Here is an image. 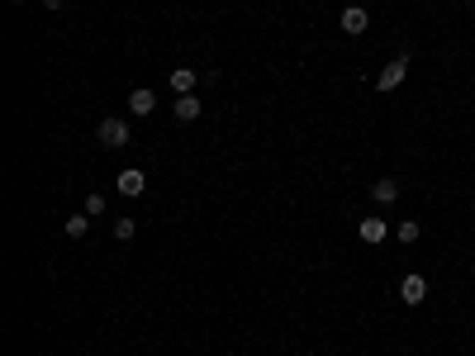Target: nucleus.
Wrapping results in <instances>:
<instances>
[{
	"label": "nucleus",
	"instance_id": "obj_1",
	"mask_svg": "<svg viewBox=\"0 0 475 356\" xmlns=\"http://www.w3.org/2000/svg\"><path fill=\"white\" fill-rule=\"evenodd\" d=\"M95 138L105 143V148H128V138H133V133H128V124H124V119H100Z\"/></svg>",
	"mask_w": 475,
	"mask_h": 356
},
{
	"label": "nucleus",
	"instance_id": "obj_2",
	"mask_svg": "<svg viewBox=\"0 0 475 356\" xmlns=\"http://www.w3.org/2000/svg\"><path fill=\"white\" fill-rule=\"evenodd\" d=\"M404 77H409V57L399 52L395 62H390V67H385V72H380V77H376V91H380V95H390V91H395V86H399V81H404Z\"/></svg>",
	"mask_w": 475,
	"mask_h": 356
},
{
	"label": "nucleus",
	"instance_id": "obj_3",
	"mask_svg": "<svg viewBox=\"0 0 475 356\" xmlns=\"http://www.w3.org/2000/svg\"><path fill=\"white\" fill-rule=\"evenodd\" d=\"M399 299H404L409 309H413V304H423V299H428V280L418 276V271H409V276L399 280Z\"/></svg>",
	"mask_w": 475,
	"mask_h": 356
},
{
	"label": "nucleus",
	"instance_id": "obj_4",
	"mask_svg": "<svg viewBox=\"0 0 475 356\" xmlns=\"http://www.w3.org/2000/svg\"><path fill=\"white\" fill-rule=\"evenodd\" d=\"M337 24H342V33H347V38H362V33L371 29V15H366L362 5H347V10H342V19H337Z\"/></svg>",
	"mask_w": 475,
	"mask_h": 356
},
{
	"label": "nucleus",
	"instance_id": "obj_5",
	"mask_svg": "<svg viewBox=\"0 0 475 356\" xmlns=\"http://www.w3.org/2000/svg\"><path fill=\"white\" fill-rule=\"evenodd\" d=\"M371 200H376L380 209H390V204L399 200V181H395V176H380V181H371Z\"/></svg>",
	"mask_w": 475,
	"mask_h": 356
},
{
	"label": "nucleus",
	"instance_id": "obj_6",
	"mask_svg": "<svg viewBox=\"0 0 475 356\" xmlns=\"http://www.w3.org/2000/svg\"><path fill=\"white\" fill-rule=\"evenodd\" d=\"M128 114H138V119H147V114H152V109H157V95L147 91V86H138V91H128Z\"/></svg>",
	"mask_w": 475,
	"mask_h": 356
},
{
	"label": "nucleus",
	"instance_id": "obj_7",
	"mask_svg": "<svg viewBox=\"0 0 475 356\" xmlns=\"http://www.w3.org/2000/svg\"><path fill=\"white\" fill-rule=\"evenodd\" d=\"M200 95H176V105H172V114H176V124H190V119H200Z\"/></svg>",
	"mask_w": 475,
	"mask_h": 356
},
{
	"label": "nucleus",
	"instance_id": "obj_8",
	"mask_svg": "<svg viewBox=\"0 0 475 356\" xmlns=\"http://www.w3.org/2000/svg\"><path fill=\"white\" fill-rule=\"evenodd\" d=\"M142 190H147V176H142L138 167L119 171V195H128V200H133V195H142Z\"/></svg>",
	"mask_w": 475,
	"mask_h": 356
},
{
	"label": "nucleus",
	"instance_id": "obj_9",
	"mask_svg": "<svg viewBox=\"0 0 475 356\" xmlns=\"http://www.w3.org/2000/svg\"><path fill=\"white\" fill-rule=\"evenodd\" d=\"M357 233H362V243H371V247L390 238V228H385V218H362V223H357Z\"/></svg>",
	"mask_w": 475,
	"mask_h": 356
},
{
	"label": "nucleus",
	"instance_id": "obj_10",
	"mask_svg": "<svg viewBox=\"0 0 475 356\" xmlns=\"http://www.w3.org/2000/svg\"><path fill=\"white\" fill-rule=\"evenodd\" d=\"M195 81H200V77H195L190 67H176V72H172V91L176 95H195Z\"/></svg>",
	"mask_w": 475,
	"mask_h": 356
},
{
	"label": "nucleus",
	"instance_id": "obj_11",
	"mask_svg": "<svg viewBox=\"0 0 475 356\" xmlns=\"http://www.w3.org/2000/svg\"><path fill=\"white\" fill-rule=\"evenodd\" d=\"M395 238L404 243V247H409V243H418V238H423V223H413V218H404V223L395 228Z\"/></svg>",
	"mask_w": 475,
	"mask_h": 356
},
{
	"label": "nucleus",
	"instance_id": "obj_12",
	"mask_svg": "<svg viewBox=\"0 0 475 356\" xmlns=\"http://www.w3.org/2000/svg\"><path fill=\"white\" fill-rule=\"evenodd\" d=\"M91 233V214H67V238H86Z\"/></svg>",
	"mask_w": 475,
	"mask_h": 356
},
{
	"label": "nucleus",
	"instance_id": "obj_13",
	"mask_svg": "<svg viewBox=\"0 0 475 356\" xmlns=\"http://www.w3.org/2000/svg\"><path fill=\"white\" fill-rule=\"evenodd\" d=\"M133 233H138V223H133V218H114V238H119V243H128Z\"/></svg>",
	"mask_w": 475,
	"mask_h": 356
},
{
	"label": "nucleus",
	"instance_id": "obj_14",
	"mask_svg": "<svg viewBox=\"0 0 475 356\" xmlns=\"http://www.w3.org/2000/svg\"><path fill=\"white\" fill-rule=\"evenodd\" d=\"M86 214H105V195H86Z\"/></svg>",
	"mask_w": 475,
	"mask_h": 356
},
{
	"label": "nucleus",
	"instance_id": "obj_15",
	"mask_svg": "<svg viewBox=\"0 0 475 356\" xmlns=\"http://www.w3.org/2000/svg\"><path fill=\"white\" fill-rule=\"evenodd\" d=\"M43 5H48V10H62V5H67V0H43Z\"/></svg>",
	"mask_w": 475,
	"mask_h": 356
},
{
	"label": "nucleus",
	"instance_id": "obj_16",
	"mask_svg": "<svg viewBox=\"0 0 475 356\" xmlns=\"http://www.w3.org/2000/svg\"><path fill=\"white\" fill-rule=\"evenodd\" d=\"M10 5H24V0H10Z\"/></svg>",
	"mask_w": 475,
	"mask_h": 356
}]
</instances>
